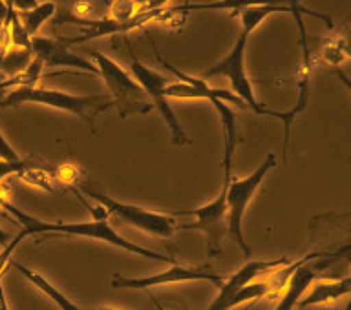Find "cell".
I'll use <instances>...</instances> for the list:
<instances>
[{"label": "cell", "mask_w": 351, "mask_h": 310, "mask_svg": "<svg viewBox=\"0 0 351 310\" xmlns=\"http://www.w3.org/2000/svg\"><path fill=\"white\" fill-rule=\"evenodd\" d=\"M0 207L13 214L16 221H19V224H21V232H19V235L13 237V240L5 245L4 252L0 254V267H5V263L10 261L11 254H13V250L16 248V245H19L24 237L37 234L81 235V237H88V240L104 241V243H108V245L115 246V248L130 252V254H137V256L145 257V259H152V261L159 263H170V265L176 263V259L172 256H165V254H159V252L148 250L145 246L136 245V243H130V241L125 240V237H121V235L114 230V227L108 223L106 216L95 219V221H84V223H49V221H43V219L27 216V214H24L16 207H13L11 203L5 201V199H0Z\"/></svg>", "instance_id": "1"}, {"label": "cell", "mask_w": 351, "mask_h": 310, "mask_svg": "<svg viewBox=\"0 0 351 310\" xmlns=\"http://www.w3.org/2000/svg\"><path fill=\"white\" fill-rule=\"evenodd\" d=\"M46 104L75 115L95 131V120L101 114L114 108L110 95H71V93L38 86H16L0 101V108H16L21 104Z\"/></svg>", "instance_id": "2"}, {"label": "cell", "mask_w": 351, "mask_h": 310, "mask_svg": "<svg viewBox=\"0 0 351 310\" xmlns=\"http://www.w3.org/2000/svg\"><path fill=\"white\" fill-rule=\"evenodd\" d=\"M274 166H276V155L267 153V157L263 159L262 164L251 175L241 177V179H236L230 175V179H223L225 201H227V232H229L230 240L240 246L247 259H251V246L247 245L245 237H243V229H241L243 216H245L247 205L251 203V199L262 185V181L265 179V175Z\"/></svg>", "instance_id": "3"}, {"label": "cell", "mask_w": 351, "mask_h": 310, "mask_svg": "<svg viewBox=\"0 0 351 310\" xmlns=\"http://www.w3.org/2000/svg\"><path fill=\"white\" fill-rule=\"evenodd\" d=\"M92 59L93 64L97 66L99 77L108 88V95L114 101V108H117L121 119H128L130 115H145L154 108L141 84L115 60L97 51H93Z\"/></svg>", "instance_id": "4"}, {"label": "cell", "mask_w": 351, "mask_h": 310, "mask_svg": "<svg viewBox=\"0 0 351 310\" xmlns=\"http://www.w3.org/2000/svg\"><path fill=\"white\" fill-rule=\"evenodd\" d=\"M81 190L88 197H92L101 205V208L106 210L108 216H114L121 223L130 224L134 229L143 230L145 234L156 235V237H172L178 232L180 223L176 221V216H167V214L152 212L147 208L130 205V203L115 201L112 197L104 196L101 192H95L88 186H81Z\"/></svg>", "instance_id": "5"}, {"label": "cell", "mask_w": 351, "mask_h": 310, "mask_svg": "<svg viewBox=\"0 0 351 310\" xmlns=\"http://www.w3.org/2000/svg\"><path fill=\"white\" fill-rule=\"evenodd\" d=\"M249 35L251 33L241 29L229 53L225 55L221 60H218L216 64L210 66L208 70L203 71V79L207 81L208 77H227L230 82V90L247 104V108L252 109L258 115H267V108L260 106V103L256 101V95H254V90H252L251 79L247 77L245 48Z\"/></svg>", "instance_id": "6"}, {"label": "cell", "mask_w": 351, "mask_h": 310, "mask_svg": "<svg viewBox=\"0 0 351 310\" xmlns=\"http://www.w3.org/2000/svg\"><path fill=\"white\" fill-rule=\"evenodd\" d=\"M130 70L134 73V79H136L139 84L143 86L147 97L152 101L154 108H158V112L161 114L163 120L167 122L170 130V135H172V141L174 144L181 146V144H191V139L186 137L183 126L180 125V120L176 117L174 109L170 108L169 99L165 95V86L169 84V79L165 75H161L159 71L148 68L147 64H143L141 60L137 59L136 55L130 53Z\"/></svg>", "instance_id": "7"}, {"label": "cell", "mask_w": 351, "mask_h": 310, "mask_svg": "<svg viewBox=\"0 0 351 310\" xmlns=\"http://www.w3.org/2000/svg\"><path fill=\"white\" fill-rule=\"evenodd\" d=\"M174 216H194L192 224H180V230H199L207 237L208 257H218L221 254V240L227 234V201H225V183L219 196L196 210H185Z\"/></svg>", "instance_id": "8"}, {"label": "cell", "mask_w": 351, "mask_h": 310, "mask_svg": "<svg viewBox=\"0 0 351 310\" xmlns=\"http://www.w3.org/2000/svg\"><path fill=\"white\" fill-rule=\"evenodd\" d=\"M340 259V254H329V252H315V254H307L296 261L295 270L291 272L284 285V294L282 300L276 305L278 310H291L295 309L302 294L306 292L320 272L329 268L333 263Z\"/></svg>", "instance_id": "9"}, {"label": "cell", "mask_w": 351, "mask_h": 310, "mask_svg": "<svg viewBox=\"0 0 351 310\" xmlns=\"http://www.w3.org/2000/svg\"><path fill=\"white\" fill-rule=\"evenodd\" d=\"M186 281H210L214 285L223 283V278L218 274L208 272L203 268L197 267H185V265H178L172 263V267L163 270V272L154 274L148 278H125V276H117L115 274L112 278V287L114 289H130V290H147L152 287H161V285H172V283H186Z\"/></svg>", "instance_id": "10"}, {"label": "cell", "mask_w": 351, "mask_h": 310, "mask_svg": "<svg viewBox=\"0 0 351 310\" xmlns=\"http://www.w3.org/2000/svg\"><path fill=\"white\" fill-rule=\"evenodd\" d=\"M33 55L43 60L44 68L48 66H70L75 70H82L92 73V75H99L97 66L88 62L86 59H82L73 51H70L68 44L62 42L60 38H46V37H32L29 42Z\"/></svg>", "instance_id": "11"}, {"label": "cell", "mask_w": 351, "mask_h": 310, "mask_svg": "<svg viewBox=\"0 0 351 310\" xmlns=\"http://www.w3.org/2000/svg\"><path fill=\"white\" fill-rule=\"evenodd\" d=\"M289 259H274V261H249L243 265V267L238 270L236 274H232L229 279H223V283L219 285V294L218 298L208 305L210 310H225L227 307V301L230 300V296L234 294L236 290L241 289L243 285L251 283L254 279H260L263 276H267L276 268L287 265Z\"/></svg>", "instance_id": "12"}, {"label": "cell", "mask_w": 351, "mask_h": 310, "mask_svg": "<svg viewBox=\"0 0 351 310\" xmlns=\"http://www.w3.org/2000/svg\"><path fill=\"white\" fill-rule=\"evenodd\" d=\"M351 292V278L340 279V281H322V283H313L309 289L302 294L295 309H307V307L329 303V301L340 300Z\"/></svg>", "instance_id": "13"}, {"label": "cell", "mask_w": 351, "mask_h": 310, "mask_svg": "<svg viewBox=\"0 0 351 310\" xmlns=\"http://www.w3.org/2000/svg\"><path fill=\"white\" fill-rule=\"evenodd\" d=\"M263 4H287V0H214L205 4H191L178 5L170 11H161L159 18H169L178 13H191V11H241L249 5H263Z\"/></svg>", "instance_id": "14"}, {"label": "cell", "mask_w": 351, "mask_h": 310, "mask_svg": "<svg viewBox=\"0 0 351 310\" xmlns=\"http://www.w3.org/2000/svg\"><path fill=\"white\" fill-rule=\"evenodd\" d=\"M10 263V261H8ZM10 267H13L15 270H19V272L24 276V278L29 281V283L35 287V289H38L43 294H46V298H49V300L53 301L55 305L59 307V309H64V310H77L81 309V307L77 305V303H73V301L70 300V298H66L62 292H60L57 287H53V285L49 283L48 279L44 278V276H40L38 272H35V270H32V268L24 267V265H21V263H10Z\"/></svg>", "instance_id": "15"}, {"label": "cell", "mask_w": 351, "mask_h": 310, "mask_svg": "<svg viewBox=\"0 0 351 310\" xmlns=\"http://www.w3.org/2000/svg\"><path fill=\"white\" fill-rule=\"evenodd\" d=\"M273 13H289L291 15V8L287 4L249 5V8L240 11L241 29H245L247 33H252L269 15H273Z\"/></svg>", "instance_id": "16"}, {"label": "cell", "mask_w": 351, "mask_h": 310, "mask_svg": "<svg viewBox=\"0 0 351 310\" xmlns=\"http://www.w3.org/2000/svg\"><path fill=\"white\" fill-rule=\"evenodd\" d=\"M57 5L55 2H40L32 10L19 11V18H21L22 26L26 27V31L29 37H35L40 27L55 15Z\"/></svg>", "instance_id": "17"}, {"label": "cell", "mask_w": 351, "mask_h": 310, "mask_svg": "<svg viewBox=\"0 0 351 310\" xmlns=\"http://www.w3.org/2000/svg\"><path fill=\"white\" fill-rule=\"evenodd\" d=\"M274 289L273 285L269 283L267 278L263 276L260 279H254L251 283L243 285L241 289H238L234 294L230 296V300L227 301V307L225 309H234V307L245 303V301L251 300H260V298H265L267 294H273Z\"/></svg>", "instance_id": "18"}, {"label": "cell", "mask_w": 351, "mask_h": 310, "mask_svg": "<svg viewBox=\"0 0 351 310\" xmlns=\"http://www.w3.org/2000/svg\"><path fill=\"white\" fill-rule=\"evenodd\" d=\"M33 60L32 48H13L4 49L2 62H0V73L5 77L19 75L26 70Z\"/></svg>", "instance_id": "19"}, {"label": "cell", "mask_w": 351, "mask_h": 310, "mask_svg": "<svg viewBox=\"0 0 351 310\" xmlns=\"http://www.w3.org/2000/svg\"><path fill=\"white\" fill-rule=\"evenodd\" d=\"M287 5L291 8V15L295 16L296 26H298V31H300V44H302V53H304V64L306 68L309 66V44H307V31L306 26H304V21H302V15H309V16H317V18H324V21L331 24L328 15H324V13H318V11L307 10L302 5L300 0H287Z\"/></svg>", "instance_id": "20"}, {"label": "cell", "mask_w": 351, "mask_h": 310, "mask_svg": "<svg viewBox=\"0 0 351 310\" xmlns=\"http://www.w3.org/2000/svg\"><path fill=\"white\" fill-rule=\"evenodd\" d=\"M141 11V2L139 0H112L108 10V16L117 22L134 21Z\"/></svg>", "instance_id": "21"}, {"label": "cell", "mask_w": 351, "mask_h": 310, "mask_svg": "<svg viewBox=\"0 0 351 310\" xmlns=\"http://www.w3.org/2000/svg\"><path fill=\"white\" fill-rule=\"evenodd\" d=\"M24 168H27V164L24 163V161L13 163V161L0 159V181H4L5 177H10V175H13V174H21Z\"/></svg>", "instance_id": "22"}, {"label": "cell", "mask_w": 351, "mask_h": 310, "mask_svg": "<svg viewBox=\"0 0 351 310\" xmlns=\"http://www.w3.org/2000/svg\"><path fill=\"white\" fill-rule=\"evenodd\" d=\"M0 159L13 161V163H19V161H22L21 155L15 152V148L11 146L10 142L5 141V137L2 135V131H0Z\"/></svg>", "instance_id": "23"}, {"label": "cell", "mask_w": 351, "mask_h": 310, "mask_svg": "<svg viewBox=\"0 0 351 310\" xmlns=\"http://www.w3.org/2000/svg\"><path fill=\"white\" fill-rule=\"evenodd\" d=\"M169 2L170 0H143L141 11L139 13H145V11H161Z\"/></svg>", "instance_id": "24"}, {"label": "cell", "mask_w": 351, "mask_h": 310, "mask_svg": "<svg viewBox=\"0 0 351 310\" xmlns=\"http://www.w3.org/2000/svg\"><path fill=\"white\" fill-rule=\"evenodd\" d=\"M8 4H5V0H0V26H5V18H8Z\"/></svg>", "instance_id": "25"}, {"label": "cell", "mask_w": 351, "mask_h": 310, "mask_svg": "<svg viewBox=\"0 0 351 310\" xmlns=\"http://www.w3.org/2000/svg\"><path fill=\"white\" fill-rule=\"evenodd\" d=\"M11 240H13V237H11V234H8L5 230L0 229V245L5 246V245H8V243H10Z\"/></svg>", "instance_id": "26"}, {"label": "cell", "mask_w": 351, "mask_h": 310, "mask_svg": "<svg viewBox=\"0 0 351 310\" xmlns=\"http://www.w3.org/2000/svg\"><path fill=\"white\" fill-rule=\"evenodd\" d=\"M5 48H0V62H2V55H4Z\"/></svg>", "instance_id": "27"}, {"label": "cell", "mask_w": 351, "mask_h": 310, "mask_svg": "<svg viewBox=\"0 0 351 310\" xmlns=\"http://www.w3.org/2000/svg\"><path fill=\"white\" fill-rule=\"evenodd\" d=\"M139 2H141V4H143V0H139Z\"/></svg>", "instance_id": "28"}]
</instances>
